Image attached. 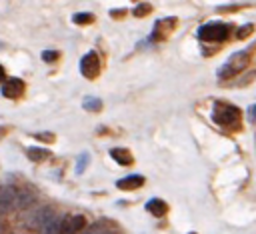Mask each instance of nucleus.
Segmentation results:
<instances>
[{
  "instance_id": "nucleus-1",
  "label": "nucleus",
  "mask_w": 256,
  "mask_h": 234,
  "mask_svg": "<svg viewBox=\"0 0 256 234\" xmlns=\"http://www.w3.org/2000/svg\"><path fill=\"white\" fill-rule=\"evenodd\" d=\"M250 62V52L248 50H240V52H234L218 70V76L220 78H230V76H236L240 74Z\"/></svg>"
},
{
  "instance_id": "nucleus-22",
  "label": "nucleus",
  "mask_w": 256,
  "mask_h": 234,
  "mask_svg": "<svg viewBox=\"0 0 256 234\" xmlns=\"http://www.w3.org/2000/svg\"><path fill=\"white\" fill-rule=\"evenodd\" d=\"M250 32H252V24H246L242 30H238V32H236V36H238V38H246Z\"/></svg>"
},
{
  "instance_id": "nucleus-18",
  "label": "nucleus",
  "mask_w": 256,
  "mask_h": 234,
  "mask_svg": "<svg viewBox=\"0 0 256 234\" xmlns=\"http://www.w3.org/2000/svg\"><path fill=\"white\" fill-rule=\"evenodd\" d=\"M72 20H74L76 24H80V26H82V24H90V22L94 20V16H92V14H88V12H78V14H74V16H72Z\"/></svg>"
},
{
  "instance_id": "nucleus-6",
  "label": "nucleus",
  "mask_w": 256,
  "mask_h": 234,
  "mask_svg": "<svg viewBox=\"0 0 256 234\" xmlns=\"http://www.w3.org/2000/svg\"><path fill=\"white\" fill-rule=\"evenodd\" d=\"M176 18L174 16H168V18H162V20H158L156 24H154V30H152V36H150V40H156V42H164L172 32H174V28H176Z\"/></svg>"
},
{
  "instance_id": "nucleus-3",
  "label": "nucleus",
  "mask_w": 256,
  "mask_h": 234,
  "mask_svg": "<svg viewBox=\"0 0 256 234\" xmlns=\"http://www.w3.org/2000/svg\"><path fill=\"white\" fill-rule=\"evenodd\" d=\"M228 34H230V24H224V22H206L198 28V38L206 42L224 40Z\"/></svg>"
},
{
  "instance_id": "nucleus-24",
  "label": "nucleus",
  "mask_w": 256,
  "mask_h": 234,
  "mask_svg": "<svg viewBox=\"0 0 256 234\" xmlns=\"http://www.w3.org/2000/svg\"><path fill=\"white\" fill-rule=\"evenodd\" d=\"M38 138H40V140H44V142H52V140H54V134L44 132V134H38Z\"/></svg>"
},
{
  "instance_id": "nucleus-2",
  "label": "nucleus",
  "mask_w": 256,
  "mask_h": 234,
  "mask_svg": "<svg viewBox=\"0 0 256 234\" xmlns=\"http://www.w3.org/2000/svg\"><path fill=\"white\" fill-rule=\"evenodd\" d=\"M212 120L218 124V126H228V128H234L240 120V110L232 104H224V102H218L212 110Z\"/></svg>"
},
{
  "instance_id": "nucleus-14",
  "label": "nucleus",
  "mask_w": 256,
  "mask_h": 234,
  "mask_svg": "<svg viewBox=\"0 0 256 234\" xmlns=\"http://www.w3.org/2000/svg\"><path fill=\"white\" fill-rule=\"evenodd\" d=\"M60 222H62V216L54 212V214L40 226L38 234H58V230H60Z\"/></svg>"
},
{
  "instance_id": "nucleus-12",
  "label": "nucleus",
  "mask_w": 256,
  "mask_h": 234,
  "mask_svg": "<svg viewBox=\"0 0 256 234\" xmlns=\"http://www.w3.org/2000/svg\"><path fill=\"white\" fill-rule=\"evenodd\" d=\"M116 186H118L120 190H136V188L144 186V176H140V174L124 176V178H120V180L116 182Z\"/></svg>"
},
{
  "instance_id": "nucleus-16",
  "label": "nucleus",
  "mask_w": 256,
  "mask_h": 234,
  "mask_svg": "<svg viewBox=\"0 0 256 234\" xmlns=\"http://www.w3.org/2000/svg\"><path fill=\"white\" fill-rule=\"evenodd\" d=\"M26 156L32 160V162H44L48 156H50V152L46 150V148H38V146H30L28 150H26Z\"/></svg>"
},
{
  "instance_id": "nucleus-25",
  "label": "nucleus",
  "mask_w": 256,
  "mask_h": 234,
  "mask_svg": "<svg viewBox=\"0 0 256 234\" xmlns=\"http://www.w3.org/2000/svg\"><path fill=\"white\" fill-rule=\"evenodd\" d=\"M0 234H6V224L4 222H0Z\"/></svg>"
},
{
  "instance_id": "nucleus-23",
  "label": "nucleus",
  "mask_w": 256,
  "mask_h": 234,
  "mask_svg": "<svg viewBox=\"0 0 256 234\" xmlns=\"http://www.w3.org/2000/svg\"><path fill=\"white\" fill-rule=\"evenodd\" d=\"M248 120L256 124V104H252V106L248 108Z\"/></svg>"
},
{
  "instance_id": "nucleus-19",
  "label": "nucleus",
  "mask_w": 256,
  "mask_h": 234,
  "mask_svg": "<svg viewBox=\"0 0 256 234\" xmlns=\"http://www.w3.org/2000/svg\"><path fill=\"white\" fill-rule=\"evenodd\" d=\"M88 162H90V156H88V152L80 154V158H78V162H76V174H82V172L86 170Z\"/></svg>"
},
{
  "instance_id": "nucleus-21",
  "label": "nucleus",
  "mask_w": 256,
  "mask_h": 234,
  "mask_svg": "<svg viewBox=\"0 0 256 234\" xmlns=\"http://www.w3.org/2000/svg\"><path fill=\"white\" fill-rule=\"evenodd\" d=\"M56 58H58V52L56 50H44L42 52V60L44 62H54Z\"/></svg>"
},
{
  "instance_id": "nucleus-10",
  "label": "nucleus",
  "mask_w": 256,
  "mask_h": 234,
  "mask_svg": "<svg viewBox=\"0 0 256 234\" xmlns=\"http://www.w3.org/2000/svg\"><path fill=\"white\" fill-rule=\"evenodd\" d=\"M82 234H118V232H116V226H114L112 222H108V220H98V222L88 224V226L82 230Z\"/></svg>"
},
{
  "instance_id": "nucleus-7",
  "label": "nucleus",
  "mask_w": 256,
  "mask_h": 234,
  "mask_svg": "<svg viewBox=\"0 0 256 234\" xmlns=\"http://www.w3.org/2000/svg\"><path fill=\"white\" fill-rule=\"evenodd\" d=\"M80 72L88 80H92V78L98 76V72H100V58H98V54L94 50L82 56V60H80Z\"/></svg>"
},
{
  "instance_id": "nucleus-13",
  "label": "nucleus",
  "mask_w": 256,
  "mask_h": 234,
  "mask_svg": "<svg viewBox=\"0 0 256 234\" xmlns=\"http://www.w3.org/2000/svg\"><path fill=\"white\" fill-rule=\"evenodd\" d=\"M146 210H148L152 216L162 218V216H166V212H168V204H166L164 200H160V198H150V200L146 202Z\"/></svg>"
},
{
  "instance_id": "nucleus-4",
  "label": "nucleus",
  "mask_w": 256,
  "mask_h": 234,
  "mask_svg": "<svg viewBox=\"0 0 256 234\" xmlns=\"http://www.w3.org/2000/svg\"><path fill=\"white\" fill-rule=\"evenodd\" d=\"M18 204V188L12 184L0 186V214H10Z\"/></svg>"
},
{
  "instance_id": "nucleus-9",
  "label": "nucleus",
  "mask_w": 256,
  "mask_h": 234,
  "mask_svg": "<svg viewBox=\"0 0 256 234\" xmlns=\"http://www.w3.org/2000/svg\"><path fill=\"white\" fill-rule=\"evenodd\" d=\"M24 88H26V84L20 78H8L2 84V96L4 98H20L24 94Z\"/></svg>"
},
{
  "instance_id": "nucleus-11",
  "label": "nucleus",
  "mask_w": 256,
  "mask_h": 234,
  "mask_svg": "<svg viewBox=\"0 0 256 234\" xmlns=\"http://www.w3.org/2000/svg\"><path fill=\"white\" fill-rule=\"evenodd\" d=\"M34 202H36V194L28 186L18 188V204H16V210H28Z\"/></svg>"
},
{
  "instance_id": "nucleus-8",
  "label": "nucleus",
  "mask_w": 256,
  "mask_h": 234,
  "mask_svg": "<svg viewBox=\"0 0 256 234\" xmlns=\"http://www.w3.org/2000/svg\"><path fill=\"white\" fill-rule=\"evenodd\" d=\"M54 212H56V210H54L52 206H40V208H36V210H32V212L28 214V218H26V226L38 232L40 226H42Z\"/></svg>"
},
{
  "instance_id": "nucleus-17",
  "label": "nucleus",
  "mask_w": 256,
  "mask_h": 234,
  "mask_svg": "<svg viewBox=\"0 0 256 234\" xmlns=\"http://www.w3.org/2000/svg\"><path fill=\"white\" fill-rule=\"evenodd\" d=\"M82 106H84V110H88V112H98V110L102 108V100H100V98H92V96H88V98H84Z\"/></svg>"
},
{
  "instance_id": "nucleus-5",
  "label": "nucleus",
  "mask_w": 256,
  "mask_h": 234,
  "mask_svg": "<svg viewBox=\"0 0 256 234\" xmlns=\"http://www.w3.org/2000/svg\"><path fill=\"white\" fill-rule=\"evenodd\" d=\"M86 228V218L82 214H64L58 234H82Z\"/></svg>"
},
{
  "instance_id": "nucleus-15",
  "label": "nucleus",
  "mask_w": 256,
  "mask_h": 234,
  "mask_svg": "<svg viewBox=\"0 0 256 234\" xmlns=\"http://www.w3.org/2000/svg\"><path fill=\"white\" fill-rule=\"evenodd\" d=\"M110 156H112V160H116L120 166H130V164H132V154H130L126 148H112V150H110Z\"/></svg>"
},
{
  "instance_id": "nucleus-20",
  "label": "nucleus",
  "mask_w": 256,
  "mask_h": 234,
  "mask_svg": "<svg viewBox=\"0 0 256 234\" xmlns=\"http://www.w3.org/2000/svg\"><path fill=\"white\" fill-rule=\"evenodd\" d=\"M152 12V6L150 4H138L136 8H134V16H146V14H150Z\"/></svg>"
},
{
  "instance_id": "nucleus-26",
  "label": "nucleus",
  "mask_w": 256,
  "mask_h": 234,
  "mask_svg": "<svg viewBox=\"0 0 256 234\" xmlns=\"http://www.w3.org/2000/svg\"><path fill=\"white\" fill-rule=\"evenodd\" d=\"M4 76H6V72H4V68H2V64H0V80H4Z\"/></svg>"
}]
</instances>
